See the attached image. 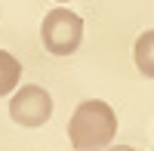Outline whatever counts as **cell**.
Wrapping results in <instances>:
<instances>
[{
  "label": "cell",
  "mask_w": 154,
  "mask_h": 151,
  "mask_svg": "<svg viewBox=\"0 0 154 151\" xmlns=\"http://www.w3.org/2000/svg\"><path fill=\"white\" fill-rule=\"evenodd\" d=\"M117 136V114L102 99H86L68 120V139L74 151H105Z\"/></svg>",
  "instance_id": "obj_1"
},
{
  "label": "cell",
  "mask_w": 154,
  "mask_h": 151,
  "mask_svg": "<svg viewBox=\"0 0 154 151\" xmlns=\"http://www.w3.org/2000/svg\"><path fill=\"white\" fill-rule=\"evenodd\" d=\"M40 40L46 46V53H53V56L77 53V46L83 40V19L65 6L49 9L43 16V25H40Z\"/></svg>",
  "instance_id": "obj_2"
},
{
  "label": "cell",
  "mask_w": 154,
  "mask_h": 151,
  "mask_svg": "<svg viewBox=\"0 0 154 151\" xmlns=\"http://www.w3.org/2000/svg\"><path fill=\"white\" fill-rule=\"evenodd\" d=\"M9 117L19 127H31V130L43 127L53 117V96L37 83H25V86H19V93L9 102Z\"/></svg>",
  "instance_id": "obj_3"
},
{
  "label": "cell",
  "mask_w": 154,
  "mask_h": 151,
  "mask_svg": "<svg viewBox=\"0 0 154 151\" xmlns=\"http://www.w3.org/2000/svg\"><path fill=\"white\" fill-rule=\"evenodd\" d=\"M133 59H136V68L142 71V77L154 80V28L139 34V40L133 46Z\"/></svg>",
  "instance_id": "obj_4"
},
{
  "label": "cell",
  "mask_w": 154,
  "mask_h": 151,
  "mask_svg": "<svg viewBox=\"0 0 154 151\" xmlns=\"http://www.w3.org/2000/svg\"><path fill=\"white\" fill-rule=\"evenodd\" d=\"M19 77H22L19 59L12 56V53H6V49H0V99L9 96L19 86Z\"/></svg>",
  "instance_id": "obj_5"
},
{
  "label": "cell",
  "mask_w": 154,
  "mask_h": 151,
  "mask_svg": "<svg viewBox=\"0 0 154 151\" xmlns=\"http://www.w3.org/2000/svg\"><path fill=\"white\" fill-rule=\"evenodd\" d=\"M108 151H136V148H130V145H114V148H108Z\"/></svg>",
  "instance_id": "obj_6"
},
{
  "label": "cell",
  "mask_w": 154,
  "mask_h": 151,
  "mask_svg": "<svg viewBox=\"0 0 154 151\" xmlns=\"http://www.w3.org/2000/svg\"><path fill=\"white\" fill-rule=\"evenodd\" d=\"M56 3H68V0H56Z\"/></svg>",
  "instance_id": "obj_7"
}]
</instances>
